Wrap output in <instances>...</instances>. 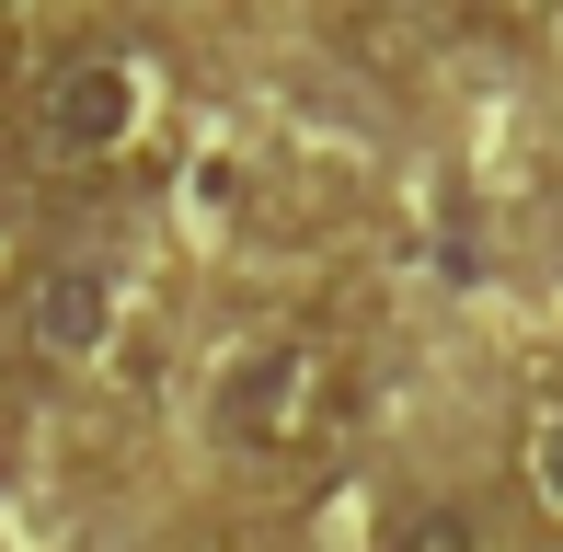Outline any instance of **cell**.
<instances>
[{"label": "cell", "instance_id": "6da1fadb", "mask_svg": "<svg viewBox=\"0 0 563 552\" xmlns=\"http://www.w3.org/2000/svg\"><path fill=\"white\" fill-rule=\"evenodd\" d=\"M345 404H356V380H345V357L322 334H253L242 357L219 368L208 426H219L230 461H311L345 426Z\"/></svg>", "mask_w": 563, "mask_h": 552}, {"label": "cell", "instance_id": "7a4b0ae2", "mask_svg": "<svg viewBox=\"0 0 563 552\" xmlns=\"http://www.w3.org/2000/svg\"><path fill=\"white\" fill-rule=\"evenodd\" d=\"M23 104H35V139L58 150V162H115V150L150 128V69L126 58L115 35H69L58 58L23 81Z\"/></svg>", "mask_w": 563, "mask_h": 552}, {"label": "cell", "instance_id": "3957f363", "mask_svg": "<svg viewBox=\"0 0 563 552\" xmlns=\"http://www.w3.org/2000/svg\"><path fill=\"white\" fill-rule=\"evenodd\" d=\"M23 334H35L46 368H92L104 334H115V276L104 265H46L35 299H23Z\"/></svg>", "mask_w": 563, "mask_h": 552}, {"label": "cell", "instance_id": "277c9868", "mask_svg": "<svg viewBox=\"0 0 563 552\" xmlns=\"http://www.w3.org/2000/svg\"><path fill=\"white\" fill-rule=\"evenodd\" d=\"M379 552H495V541H483V518L460 495H415V507H391Z\"/></svg>", "mask_w": 563, "mask_h": 552}, {"label": "cell", "instance_id": "5b68a950", "mask_svg": "<svg viewBox=\"0 0 563 552\" xmlns=\"http://www.w3.org/2000/svg\"><path fill=\"white\" fill-rule=\"evenodd\" d=\"M518 472H529V495H541V507L563 518V391L518 426Z\"/></svg>", "mask_w": 563, "mask_h": 552}, {"label": "cell", "instance_id": "8992f818", "mask_svg": "<svg viewBox=\"0 0 563 552\" xmlns=\"http://www.w3.org/2000/svg\"><path fill=\"white\" fill-rule=\"evenodd\" d=\"M23 242H35V208H23V185L0 173V288L23 276Z\"/></svg>", "mask_w": 563, "mask_h": 552}]
</instances>
